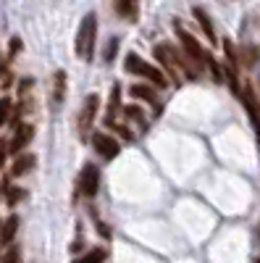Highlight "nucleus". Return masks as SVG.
<instances>
[{"instance_id":"nucleus-20","label":"nucleus","mask_w":260,"mask_h":263,"mask_svg":"<svg viewBox=\"0 0 260 263\" xmlns=\"http://www.w3.org/2000/svg\"><path fill=\"white\" fill-rule=\"evenodd\" d=\"M205 66H208V69H210V74H213V82H224V69H221V66L215 63L210 55H208V63H205Z\"/></svg>"},{"instance_id":"nucleus-8","label":"nucleus","mask_w":260,"mask_h":263,"mask_svg":"<svg viewBox=\"0 0 260 263\" xmlns=\"http://www.w3.org/2000/svg\"><path fill=\"white\" fill-rule=\"evenodd\" d=\"M18 224H21V218L16 213H11L8 218H3V227H0V248L13 245V239L18 234Z\"/></svg>"},{"instance_id":"nucleus-18","label":"nucleus","mask_w":260,"mask_h":263,"mask_svg":"<svg viewBox=\"0 0 260 263\" xmlns=\"http://www.w3.org/2000/svg\"><path fill=\"white\" fill-rule=\"evenodd\" d=\"M18 260H21V248L13 242V245L6 248V253H3V258H0V263H18Z\"/></svg>"},{"instance_id":"nucleus-10","label":"nucleus","mask_w":260,"mask_h":263,"mask_svg":"<svg viewBox=\"0 0 260 263\" xmlns=\"http://www.w3.org/2000/svg\"><path fill=\"white\" fill-rule=\"evenodd\" d=\"M129 95L142 100V103H150V105H158V92L153 84H132L129 87Z\"/></svg>"},{"instance_id":"nucleus-21","label":"nucleus","mask_w":260,"mask_h":263,"mask_svg":"<svg viewBox=\"0 0 260 263\" xmlns=\"http://www.w3.org/2000/svg\"><path fill=\"white\" fill-rule=\"evenodd\" d=\"M21 116H24V105H13V111H11V119H8V126H18V124H24L21 121Z\"/></svg>"},{"instance_id":"nucleus-5","label":"nucleus","mask_w":260,"mask_h":263,"mask_svg":"<svg viewBox=\"0 0 260 263\" xmlns=\"http://www.w3.org/2000/svg\"><path fill=\"white\" fill-rule=\"evenodd\" d=\"M100 190V168L95 163H84L82 174H79V192L84 197H95Z\"/></svg>"},{"instance_id":"nucleus-24","label":"nucleus","mask_w":260,"mask_h":263,"mask_svg":"<svg viewBox=\"0 0 260 263\" xmlns=\"http://www.w3.org/2000/svg\"><path fill=\"white\" fill-rule=\"evenodd\" d=\"M224 50H226V58H229V66H236V61H239V58H236V50H234V45H231V42H229V40L224 42Z\"/></svg>"},{"instance_id":"nucleus-28","label":"nucleus","mask_w":260,"mask_h":263,"mask_svg":"<svg viewBox=\"0 0 260 263\" xmlns=\"http://www.w3.org/2000/svg\"><path fill=\"white\" fill-rule=\"evenodd\" d=\"M97 232H100L103 237H111V229H108V227H105L103 221H97Z\"/></svg>"},{"instance_id":"nucleus-27","label":"nucleus","mask_w":260,"mask_h":263,"mask_svg":"<svg viewBox=\"0 0 260 263\" xmlns=\"http://www.w3.org/2000/svg\"><path fill=\"white\" fill-rule=\"evenodd\" d=\"M0 84H3V90H8V87L13 84V74H8V71H6L3 77H0Z\"/></svg>"},{"instance_id":"nucleus-3","label":"nucleus","mask_w":260,"mask_h":263,"mask_svg":"<svg viewBox=\"0 0 260 263\" xmlns=\"http://www.w3.org/2000/svg\"><path fill=\"white\" fill-rule=\"evenodd\" d=\"M90 142H92V150L97 153L103 161H113L121 153V142L111 135V132H95Z\"/></svg>"},{"instance_id":"nucleus-25","label":"nucleus","mask_w":260,"mask_h":263,"mask_svg":"<svg viewBox=\"0 0 260 263\" xmlns=\"http://www.w3.org/2000/svg\"><path fill=\"white\" fill-rule=\"evenodd\" d=\"M116 48H118V40H111V45L105 48V55H103V58H105V63H111V61L116 58Z\"/></svg>"},{"instance_id":"nucleus-22","label":"nucleus","mask_w":260,"mask_h":263,"mask_svg":"<svg viewBox=\"0 0 260 263\" xmlns=\"http://www.w3.org/2000/svg\"><path fill=\"white\" fill-rule=\"evenodd\" d=\"M21 48H24V42H21L18 37H11V42H8V55L16 58V55L21 53Z\"/></svg>"},{"instance_id":"nucleus-2","label":"nucleus","mask_w":260,"mask_h":263,"mask_svg":"<svg viewBox=\"0 0 260 263\" xmlns=\"http://www.w3.org/2000/svg\"><path fill=\"white\" fill-rule=\"evenodd\" d=\"M95 40H97V16L95 13H87L79 24L76 32V55L82 61H90L95 53Z\"/></svg>"},{"instance_id":"nucleus-13","label":"nucleus","mask_w":260,"mask_h":263,"mask_svg":"<svg viewBox=\"0 0 260 263\" xmlns=\"http://www.w3.org/2000/svg\"><path fill=\"white\" fill-rule=\"evenodd\" d=\"M66 98V71H55L53 74V105L58 108Z\"/></svg>"},{"instance_id":"nucleus-29","label":"nucleus","mask_w":260,"mask_h":263,"mask_svg":"<svg viewBox=\"0 0 260 263\" xmlns=\"http://www.w3.org/2000/svg\"><path fill=\"white\" fill-rule=\"evenodd\" d=\"M6 71H8V69H6V63H0V77H3Z\"/></svg>"},{"instance_id":"nucleus-6","label":"nucleus","mask_w":260,"mask_h":263,"mask_svg":"<svg viewBox=\"0 0 260 263\" xmlns=\"http://www.w3.org/2000/svg\"><path fill=\"white\" fill-rule=\"evenodd\" d=\"M32 140H34V124H18L13 129V137L8 140V150L13 156H18V153H24L29 147Z\"/></svg>"},{"instance_id":"nucleus-31","label":"nucleus","mask_w":260,"mask_h":263,"mask_svg":"<svg viewBox=\"0 0 260 263\" xmlns=\"http://www.w3.org/2000/svg\"><path fill=\"white\" fill-rule=\"evenodd\" d=\"M0 227H3V218H0Z\"/></svg>"},{"instance_id":"nucleus-15","label":"nucleus","mask_w":260,"mask_h":263,"mask_svg":"<svg viewBox=\"0 0 260 263\" xmlns=\"http://www.w3.org/2000/svg\"><path fill=\"white\" fill-rule=\"evenodd\" d=\"M105 258H108L105 248H92L90 253H84L82 258H76L74 263H105Z\"/></svg>"},{"instance_id":"nucleus-14","label":"nucleus","mask_w":260,"mask_h":263,"mask_svg":"<svg viewBox=\"0 0 260 263\" xmlns=\"http://www.w3.org/2000/svg\"><path fill=\"white\" fill-rule=\"evenodd\" d=\"M192 13H194V18H197V24L203 27L205 37H208L210 42H215V29H213V21L208 18V13H205L203 8H192Z\"/></svg>"},{"instance_id":"nucleus-23","label":"nucleus","mask_w":260,"mask_h":263,"mask_svg":"<svg viewBox=\"0 0 260 263\" xmlns=\"http://www.w3.org/2000/svg\"><path fill=\"white\" fill-rule=\"evenodd\" d=\"M32 87H34V79H32V77H29V79H21V82H18V95H21V98H27Z\"/></svg>"},{"instance_id":"nucleus-7","label":"nucleus","mask_w":260,"mask_h":263,"mask_svg":"<svg viewBox=\"0 0 260 263\" xmlns=\"http://www.w3.org/2000/svg\"><path fill=\"white\" fill-rule=\"evenodd\" d=\"M97 108H100V95H87L84 105H82V111H79V132H82V137H87V129L92 126L95 116H97Z\"/></svg>"},{"instance_id":"nucleus-4","label":"nucleus","mask_w":260,"mask_h":263,"mask_svg":"<svg viewBox=\"0 0 260 263\" xmlns=\"http://www.w3.org/2000/svg\"><path fill=\"white\" fill-rule=\"evenodd\" d=\"M176 34H179V42H182V48H184V55H187L194 66H203V63H208V53L200 48V42L194 40L187 29L176 27Z\"/></svg>"},{"instance_id":"nucleus-12","label":"nucleus","mask_w":260,"mask_h":263,"mask_svg":"<svg viewBox=\"0 0 260 263\" xmlns=\"http://www.w3.org/2000/svg\"><path fill=\"white\" fill-rule=\"evenodd\" d=\"M116 13L124 21H137L139 18V0H118V3H116Z\"/></svg>"},{"instance_id":"nucleus-11","label":"nucleus","mask_w":260,"mask_h":263,"mask_svg":"<svg viewBox=\"0 0 260 263\" xmlns=\"http://www.w3.org/2000/svg\"><path fill=\"white\" fill-rule=\"evenodd\" d=\"M0 190H3V195H6V203H8L11 208H13V205H18V203L27 197V190H24V187L11 184L8 179H3V182H0Z\"/></svg>"},{"instance_id":"nucleus-1","label":"nucleus","mask_w":260,"mask_h":263,"mask_svg":"<svg viewBox=\"0 0 260 263\" xmlns=\"http://www.w3.org/2000/svg\"><path fill=\"white\" fill-rule=\"evenodd\" d=\"M124 71L126 74H132V77H142L147 84H153L155 90H166L168 87V77L158 69V66H150L142 55H137V53H129L126 58H124Z\"/></svg>"},{"instance_id":"nucleus-30","label":"nucleus","mask_w":260,"mask_h":263,"mask_svg":"<svg viewBox=\"0 0 260 263\" xmlns=\"http://www.w3.org/2000/svg\"><path fill=\"white\" fill-rule=\"evenodd\" d=\"M0 258H3V248H0Z\"/></svg>"},{"instance_id":"nucleus-26","label":"nucleus","mask_w":260,"mask_h":263,"mask_svg":"<svg viewBox=\"0 0 260 263\" xmlns=\"http://www.w3.org/2000/svg\"><path fill=\"white\" fill-rule=\"evenodd\" d=\"M8 140H0V168H3L6 163H8Z\"/></svg>"},{"instance_id":"nucleus-19","label":"nucleus","mask_w":260,"mask_h":263,"mask_svg":"<svg viewBox=\"0 0 260 263\" xmlns=\"http://www.w3.org/2000/svg\"><path fill=\"white\" fill-rule=\"evenodd\" d=\"M121 105V84H113V95H111V105H108V114H116Z\"/></svg>"},{"instance_id":"nucleus-16","label":"nucleus","mask_w":260,"mask_h":263,"mask_svg":"<svg viewBox=\"0 0 260 263\" xmlns=\"http://www.w3.org/2000/svg\"><path fill=\"white\" fill-rule=\"evenodd\" d=\"M121 114H124V119H126V121H137L139 126H147V124H145V114H142V108H137V105H124V108H121Z\"/></svg>"},{"instance_id":"nucleus-9","label":"nucleus","mask_w":260,"mask_h":263,"mask_svg":"<svg viewBox=\"0 0 260 263\" xmlns=\"http://www.w3.org/2000/svg\"><path fill=\"white\" fill-rule=\"evenodd\" d=\"M34 166H37V156H32V153H18L11 163V177H24Z\"/></svg>"},{"instance_id":"nucleus-17","label":"nucleus","mask_w":260,"mask_h":263,"mask_svg":"<svg viewBox=\"0 0 260 263\" xmlns=\"http://www.w3.org/2000/svg\"><path fill=\"white\" fill-rule=\"evenodd\" d=\"M11 111H13V98L3 95V98H0V126H6V124H8Z\"/></svg>"},{"instance_id":"nucleus-32","label":"nucleus","mask_w":260,"mask_h":263,"mask_svg":"<svg viewBox=\"0 0 260 263\" xmlns=\"http://www.w3.org/2000/svg\"><path fill=\"white\" fill-rule=\"evenodd\" d=\"M0 197H3V190H0Z\"/></svg>"}]
</instances>
